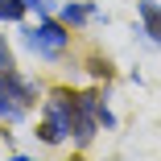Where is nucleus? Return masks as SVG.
I'll return each instance as SVG.
<instances>
[{
	"label": "nucleus",
	"instance_id": "nucleus-1",
	"mask_svg": "<svg viewBox=\"0 0 161 161\" xmlns=\"http://www.w3.org/2000/svg\"><path fill=\"white\" fill-rule=\"evenodd\" d=\"M70 132H75V91L58 87L46 99L42 124H37V141L42 145H62V141H70Z\"/></svg>",
	"mask_w": 161,
	"mask_h": 161
},
{
	"label": "nucleus",
	"instance_id": "nucleus-2",
	"mask_svg": "<svg viewBox=\"0 0 161 161\" xmlns=\"http://www.w3.org/2000/svg\"><path fill=\"white\" fill-rule=\"evenodd\" d=\"M21 42L29 46V54H37L42 62H58L70 46V25L66 21H54V17H42L37 25H21Z\"/></svg>",
	"mask_w": 161,
	"mask_h": 161
},
{
	"label": "nucleus",
	"instance_id": "nucleus-3",
	"mask_svg": "<svg viewBox=\"0 0 161 161\" xmlns=\"http://www.w3.org/2000/svg\"><path fill=\"white\" fill-rule=\"evenodd\" d=\"M99 132V91H75V145L87 149Z\"/></svg>",
	"mask_w": 161,
	"mask_h": 161
},
{
	"label": "nucleus",
	"instance_id": "nucleus-4",
	"mask_svg": "<svg viewBox=\"0 0 161 161\" xmlns=\"http://www.w3.org/2000/svg\"><path fill=\"white\" fill-rule=\"evenodd\" d=\"M58 17L66 21L70 29H83V25H91V21H103V25H108V13L95 8V0H66V4L58 8Z\"/></svg>",
	"mask_w": 161,
	"mask_h": 161
},
{
	"label": "nucleus",
	"instance_id": "nucleus-5",
	"mask_svg": "<svg viewBox=\"0 0 161 161\" xmlns=\"http://www.w3.org/2000/svg\"><path fill=\"white\" fill-rule=\"evenodd\" d=\"M136 17H141V29H136V33H145L149 46L161 50V4H157V0H136Z\"/></svg>",
	"mask_w": 161,
	"mask_h": 161
},
{
	"label": "nucleus",
	"instance_id": "nucleus-6",
	"mask_svg": "<svg viewBox=\"0 0 161 161\" xmlns=\"http://www.w3.org/2000/svg\"><path fill=\"white\" fill-rule=\"evenodd\" d=\"M0 83H4V91L13 95L17 103H25V108L37 103V83H33V79H25V75H17V70H0Z\"/></svg>",
	"mask_w": 161,
	"mask_h": 161
},
{
	"label": "nucleus",
	"instance_id": "nucleus-7",
	"mask_svg": "<svg viewBox=\"0 0 161 161\" xmlns=\"http://www.w3.org/2000/svg\"><path fill=\"white\" fill-rule=\"evenodd\" d=\"M25 116H29V108H25V103H17L13 95L4 91V83H0V120H4V124H21Z\"/></svg>",
	"mask_w": 161,
	"mask_h": 161
},
{
	"label": "nucleus",
	"instance_id": "nucleus-8",
	"mask_svg": "<svg viewBox=\"0 0 161 161\" xmlns=\"http://www.w3.org/2000/svg\"><path fill=\"white\" fill-rule=\"evenodd\" d=\"M25 13H29V4H25V0H0V21L21 25V21H25Z\"/></svg>",
	"mask_w": 161,
	"mask_h": 161
},
{
	"label": "nucleus",
	"instance_id": "nucleus-9",
	"mask_svg": "<svg viewBox=\"0 0 161 161\" xmlns=\"http://www.w3.org/2000/svg\"><path fill=\"white\" fill-rule=\"evenodd\" d=\"M99 128H108V132H112V128H116V112L99 99Z\"/></svg>",
	"mask_w": 161,
	"mask_h": 161
},
{
	"label": "nucleus",
	"instance_id": "nucleus-10",
	"mask_svg": "<svg viewBox=\"0 0 161 161\" xmlns=\"http://www.w3.org/2000/svg\"><path fill=\"white\" fill-rule=\"evenodd\" d=\"M87 70H91V75H103V79L112 75V66H108V58H99V54L91 58V66H87Z\"/></svg>",
	"mask_w": 161,
	"mask_h": 161
},
{
	"label": "nucleus",
	"instance_id": "nucleus-11",
	"mask_svg": "<svg viewBox=\"0 0 161 161\" xmlns=\"http://www.w3.org/2000/svg\"><path fill=\"white\" fill-rule=\"evenodd\" d=\"M0 70H13V50L4 46V37H0Z\"/></svg>",
	"mask_w": 161,
	"mask_h": 161
}]
</instances>
